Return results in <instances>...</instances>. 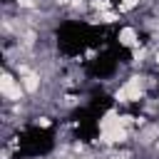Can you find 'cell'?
<instances>
[{
    "instance_id": "cell-5",
    "label": "cell",
    "mask_w": 159,
    "mask_h": 159,
    "mask_svg": "<svg viewBox=\"0 0 159 159\" xmlns=\"http://www.w3.org/2000/svg\"><path fill=\"white\" fill-rule=\"evenodd\" d=\"M147 67H152V47H149V42H144V45L129 50V70L144 72Z\"/></svg>"
},
{
    "instance_id": "cell-2",
    "label": "cell",
    "mask_w": 159,
    "mask_h": 159,
    "mask_svg": "<svg viewBox=\"0 0 159 159\" xmlns=\"http://www.w3.org/2000/svg\"><path fill=\"white\" fill-rule=\"evenodd\" d=\"M0 97H2V104H17V102H30L22 84H20V77L10 70V67H2V75H0Z\"/></svg>"
},
{
    "instance_id": "cell-11",
    "label": "cell",
    "mask_w": 159,
    "mask_h": 159,
    "mask_svg": "<svg viewBox=\"0 0 159 159\" xmlns=\"http://www.w3.org/2000/svg\"><path fill=\"white\" fill-rule=\"evenodd\" d=\"M107 10H117L114 0H89V12H107Z\"/></svg>"
},
{
    "instance_id": "cell-9",
    "label": "cell",
    "mask_w": 159,
    "mask_h": 159,
    "mask_svg": "<svg viewBox=\"0 0 159 159\" xmlns=\"http://www.w3.org/2000/svg\"><path fill=\"white\" fill-rule=\"evenodd\" d=\"M144 5H147V0H119L117 2V12L119 15H132L139 7H144Z\"/></svg>"
},
{
    "instance_id": "cell-3",
    "label": "cell",
    "mask_w": 159,
    "mask_h": 159,
    "mask_svg": "<svg viewBox=\"0 0 159 159\" xmlns=\"http://www.w3.org/2000/svg\"><path fill=\"white\" fill-rule=\"evenodd\" d=\"M159 139V119H149L142 129H134V137H132V144L142 152H149L152 144Z\"/></svg>"
},
{
    "instance_id": "cell-8",
    "label": "cell",
    "mask_w": 159,
    "mask_h": 159,
    "mask_svg": "<svg viewBox=\"0 0 159 159\" xmlns=\"http://www.w3.org/2000/svg\"><path fill=\"white\" fill-rule=\"evenodd\" d=\"M12 5L15 12L20 15H27V12H35V10H42V0H7Z\"/></svg>"
},
{
    "instance_id": "cell-10",
    "label": "cell",
    "mask_w": 159,
    "mask_h": 159,
    "mask_svg": "<svg viewBox=\"0 0 159 159\" xmlns=\"http://www.w3.org/2000/svg\"><path fill=\"white\" fill-rule=\"evenodd\" d=\"M30 122H32L37 129H52V127H55V119H52V114H47V112H42V114L35 112Z\"/></svg>"
},
{
    "instance_id": "cell-7",
    "label": "cell",
    "mask_w": 159,
    "mask_h": 159,
    "mask_svg": "<svg viewBox=\"0 0 159 159\" xmlns=\"http://www.w3.org/2000/svg\"><path fill=\"white\" fill-rule=\"evenodd\" d=\"M119 109L117 107H109V109H104L102 112V117H99V122H97V127H99V132H107V129H112V127H117L119 124Z\"/></svg>"
},
{
    "instance_id": "cell-13",
    "label": "cell",
    "mask_w": 159,
    "mask_h": 159,
    "mask_svg": "<svg viewBox=\"0 0 159 159\" xmlns=\"http://www.w3.org/2000/svg\"><path fill=\"white\" fill-rule=\"evenodd\" d=\"M97 55H99V50H87V52H84V60H89V62H92Z\"/></svg>"
},
{
    "instance_id": "cell-6",
    "label": "cell",
    "mask_w": 159,
    "mask_h": 159,
    "mask_svg": "<svg viewBox=\"0 0 159 159\" xmlns=\"http://www.w3.org/2000/svg\"><path fill=\"white\" fill-rule=\"evenodd\" d=\"M124 15H119L117 10H107V12H89L84 17V22L89 25H102V27H109V25H124L122 22Z\"/></svg>"
},
{
    "instance_id": "cell-1",
    "label": "cell",
    "mask_w": 159,
    "mask_h": 159,
    "mask_svg": "<svg viewBox=\"0 0 159 159\" xmlns=\"http://www.w3.org/2000/svg\"><path fill=\"white\" fill-rule=\"evenodd\" d=\"M149 97V87H147V72H134L129 70L127 77L112 89V99L117 107H127V104H142Z\"/></svg>"
},
{
    "instance_id": "cell-12",
    "label": "cell",
    "mask_w": 159,
    "mask_h": 159,
    "mask_svg": "<svg viewBox=\"0 0 159 159\" xmlns=\"http://www.w3.org/2000/svg\"><path fill=\"white\" fill-rule=\"evenodd\" d=\"M10 157H12V149L2 144V149H0V159H10Z\"/></svg>"
},
{
    "instance_id": "cell-4",
    "label": "cell",
    "mask_w": 159,
    "mask_h": 159,
    "mask_svg": "<svg viewBox=\"0 0 159 159\" xmlns=\"http://www.w3.org/2000/svg\"><path fill=\"white\" fill-rule=\"evenodd\" d=\"M114 40H117L119 47H127V50H134V47L144 45V40H142V27L134 25V22H124V25H119Z\"/></svg>"
}]
</instances>
